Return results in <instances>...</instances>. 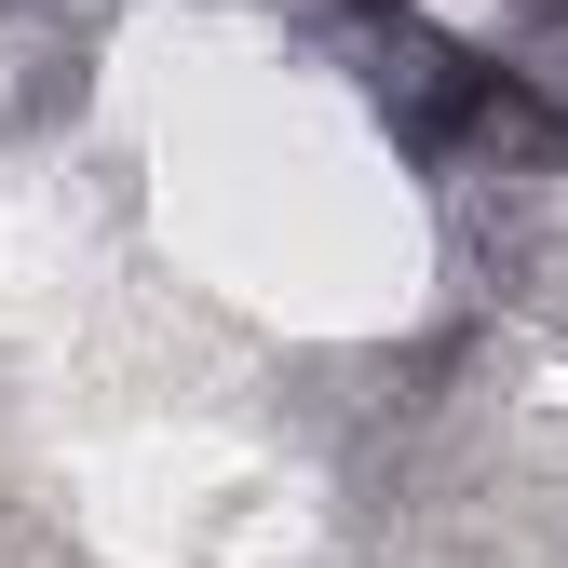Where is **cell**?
Masks as SVG:
<instances>
[{"label": "cell", "instance_id": "obj_1", "mask_svg": "<svg viewBox=\"0 0 568 568\" xmlns=\"http://www.w3.org/2000/svg\"><path fill=\"white\" fill-rule=\"evenodd\" d=\"M501 82L555 122V150H568V0H528V28H515V54H501Z\"/></svg>", "mask_w": 568, "mask_h": 568}]
</instances>
